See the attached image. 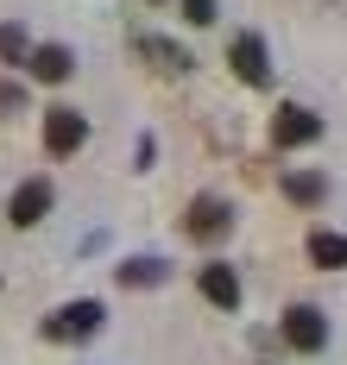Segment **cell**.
<instances>
[{"label":"cell","instance_id":"obj_2","mask_svg":"<svg viewBox=\"0 0 347 365\" xmlns=\"http://www.w3.org/2000/svg\"><path fill=\"white\" fill-rule=\"evenodd\" d=\"M284 346H291V353H322V346H328V322H322V309H309V302L284 309Z\"/></svg>","mask_w":347,"mask_h":365},{"label":"cell","instance_id":"obj_10","mask_svg":"<svg viewBox=\"0 0 347 365\" xmlns=\"http://www.w3.org/2000/svg\"><path fill=\"white\" fill-rule=\"evenodd\" d=\"M309 258H316L322 271H341L347 264V240L341 233H309Z\"/></svg>","mask_w":347,"mask_h":365},{"label":"cell","instance_id":"obj_8","mask_svg":"<svg viewBox=\"0 0 347 365\" xmlns=\"http://www.w3.org/2000/svg\"><path fill=\"white\" fill-rule=\"evenodd\" d=\"M26 70L39 76V82H70V70H76V57H70L64 44H39V51L26 57Z\"/></svg>","mask_w":347,"mask_h":365},{"label":"cell","instance_id":"obj_11","mask_svg":"<svg viewBox=\"0 0 347 365\" xmlns=\"http://www.w3.org/2000/svg\"><path fill=\"white\" fill-rule=\"evenodd\" d=\"M158 277H164L158 258H133V264H120V284H158Z\"/></svg>","mask_w":347,"mask_h":365},{"label":"cell","instance_id":"obj_7","mask_svg":"<svg viewBox=\"0 0 347 365\" xmlns=\"http://www.w3.org/2000/svg\"><path fill=\"white\" fill-rule=\"evenodd\" d=\"M44 208H51V182H44V177L19 182V195H13V227H39Z\"/></svg>","mask_w":347,"mask_h":365},{"label":"cell","instance_id":"obj_6","mask_svg":"<svg viewBox=\"0 0 347 365\" xmlns=\"http://www.w3.org/2000/svg\"><path fill=\"white\" fill-rule=\"evenodd\" d=\"M183 227H190V240H221V233L233 227V215H228V202L202 195V202L190 208V220H183Z\"/></svg>","mask_w":347,"mask_h":365},{"label":"cell","instance_id":"obj_3","mask_svg":"<svg viewBox=\"0 0 347 365\" xmlns=\"http://www.w3.org/2000/svg\"><path fill=\"white\" fill-rule=\"evenodd\" d=\"M82 139H89V120H82L76 108H51L44 113V151H51V158L82 151Z\"/></svg>","mask_w":347,"mask_h":365},{"label":"cell","instance_id":"obj_14","mask_svg":"<svg viewBox=\"0 0 347 365\" xmlns=\"http://www.w3.org/2000/svg\"><path fill=\"white\" fill-rule=\"evenodd\" d=\"M146 51H152V57L164 63V70H190V57H183L177 44H158V38H146Z\"/></svg>","mask_w":347,"mask_h":365},{"label":"cell","instance_id":"obj_5","mask_svg":"<svg viewBox=\"0 0 347 365\" xmlns=\"http://www.w3.org/2000/svg\"><path fill=\"white\" fill-rule=\"evenodd\" d=\"M95 328H101V302H70V309H57V315L44 322L51 340H89Z\"/></svg>","mask_w":347,"mask_h":365},{"label":"cell","instance_id":"obj_16","mask_svg":"<svg viewBox=\"0 0 347 365\" xmlns=\"http://www.w3.org/2000/svg\"><path fill=\"white\" fill-rule=\"evenodd\" d=\"M0 108H19V88H0Z\"/></svg>","mask_w":347,"mask_h":365},{"label":"cell","instance_id":"obj_12","mask_svg":"<svg viewBox=\"0 0 347 365\" xmlns=\"http://www.w3.org/2000/svg\"><path fill=\"white\" fill-rule=\"evenodd\" d=\"M0 57H6V63H26V57H32V44H26L19 26H0Z\"/></svg>","mask_w":347,"mask_h":365},{"label":"cell","instance_id":"obj_15","mask_svg":"<svg viewBox=\"0 0 347 365\" xmlns=\"http://www.w3.org/2000/svg\"><path fill=\"white\" fill-rule=\"evenodd\" d=\"M183 19H190V26H208V19H215V0H183Z\"/></svg>","mask_w":347,"mask_h":365},{"label":"cell","instance_id":"obj_1","mask_svg":"<svg viewBox=\"0 0 347 365\" xmlns=\"http://www.w3.org/2000/svg\"><path fill=\"white\" fill-rule=\"evenodd\" d=\"M322 139V113H309V108H278L271 113V145L278 151H297V145H316Z\"/></svg>","mask_w":347,"mask_h":365},{"label":"cell","instance_id":"obj_4","mask_svg":"<svg viewBox=\"0 0 347 365\" xmlns=\"http://www.w3.org/2000/svg\"><path fill=\"white\" fill-rule=\"evenodd\" d=\"M228 63H233V76H240V82H253V88H266V82H271V63H266V38H259V32H240V38H233Z\"/></svg>","mask_w":347,"mask_h":365},{"label":"cell","instance_id":"obj_13","mask_svg":"<svg viewBox=\"0 0 347 365\" xmlns=\"http://www.w3.org/2000/svg\"><path fill=\"white\" fill-rule=\"evenodd\" d=\"M284 195L291 202H322V177H284Z\"/></svg>","mask_w":347,"mask_h":365},{"label":"cell","instance_id":"obj_9","mask_svg":"<svg viewBox=\"0 0 347 365\" xmlns=\"http://www.w3.org/2000/svg\"><path fill=\"white\" fill-rule=\"evenodd\" d=\"M202 296H208L215 309H240V277H233V264H202Z\"/></svg>","mask_w":347,"mask_h":365}]
</instances>
